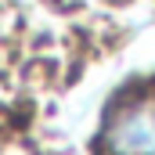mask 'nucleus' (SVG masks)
Returning <instances> with one entry per match:
<instances>
[{"mask_svg":"<svg viewBox=\"0 0 155 155\" xmlns=\"http://www.w3.org/2000/svg\"><path fill=\"white\" fill-rule=\"evenodd\" d=\"M105 155H155V94L119 101L101 130Z\"/></svg>","mask_w":155,"mask_h":155,"instance_id":"f257e3e1","label":"nucleus"}]
</instances>
